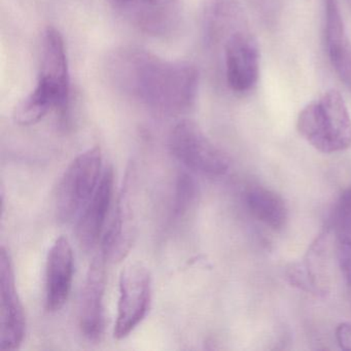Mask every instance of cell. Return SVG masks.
I'll list each match as a JSON object with an SVG mask.
<instances>
[{
    "instance_id": "cell-1",
    "label": "cell",
    "mask_w": 351,
    "mask_h": 351,
    "mask_svg": "<svg viewBox=\"0 0 351 351\" xmlns=\"http://www.w3.org/2000/svg\"><path fill=\"white\" fill-rule=\"evenodd\" d=\"M116 69L129 93L162 114L186 112L196 99L199 75L190 63L162 60L132 50L117 59Z\"/></svg>"
},
{
    "instance_id": "cell-2",
    "label": "cell",
    "mask_w": 351,
    "mask_h": 351,
    "mask_svg": "<svg viewBox=\"0 0 351 351\" xmlns=\"http://www.w3.org/2000/svg\"><path fill=\"white\" fill-rule=\"evenodd\" d=\"M297 129L312 147L324 154L351 147V117L342 95L330 90L308 104L298 117Z\"/></svg>"
},
{
    "instance_id": "cell-3",
    "label": "cell",
    "mask_w": 351,
    "mask_h": 351,
    "mask_svg": "<svg viewBox=\"0 0 351 351\" xmlns=\"http://www.w3.org/2000/svg\"><path fill=\"white\" fill-rule=\"evenodd\" d=\"M210 43L223 47L228 87L238 94L254 89L260 75V50L245 16L219 30Z\"/></svg>"
},
{
    "instance_id": "cell-4",
    "label": "cell",
    "mask_w": 351,
    "mask_h": 351,
    "mask_svg": "<svg viewBox=\"0 0 351 351\" xmlns=\"http://www.w3.org/2000/svg\"><path fill=\"white\" fill-rule=\"evenodd\" d=\"M102 155L94 147L77 156L65 170L57 186L55 210L62 223L81 215L101 180Z\"/></svg>"
},
{
    "instance_id": "cell-5",
    "label": "cell",
    "mask_w": 351,
    "mask_h": 351,
    "mask_svg": "<svg viewBox=\"0 0 351 351\" xmlns=\"http://www.w3.org/2000/svg\"><path fill=\"white\" fill-rule=\"evenodd\" d=\"M169 149L182 165L203 176H225L231 166L227 154L213 145L193 121H180L172 129Z\"/></svg>"
},
{
    "instance_id": "cell-6",
    "label": "cell",
    "mask_w": 351,
    "mask_h": 351,
    "mask_svg": "<svg viewBox=\"0 0 351 351\" xmlns=\"http://www.w3.org/2000/svg\"><path fill=\"white\" fill-rule=\"evenodd\" d=\"M118 313L114 337L118 340L128 337L141 324L152 301V278L149 271L141 263L127 265L119 281Z\"/></svg>"
},
{
    "instance_id": "cell-7",
    "label": "cell",
    "mask_w": 351,
    "mask_h": 351,
    "mask_svg": "<svg viewBox=\"0 0 351 351\" xmlns=\"http://www.w3.org/2000/svg\"><path fill=\"white\" fill-rule=\"evenodd\" d=\"M26 334L23 306L16 289L15 273L9 250H0V350L19 348Z\"/></svg>"
},
{
    "instance_id": "cell-8",
    "label": "cell",
    "mask_w": 351,
    "mask_h": 351,
    "mask_svg": "<svg viewBox=\"0 0 351 351\" xmlns=\"http://www.w3.org/2000/svg\"><path fill=\"white\" fill-rule=\"evenodd\" d=\"M38 84L56 102L57 110H64L71 91L69 60L64 40L58 30L48 27L42 40V64Z\"/></svg>"
},
{
    "instance_id": "cell-9",
    "label": "cell",
    "mask_w": 351,
    "mask_h": 351,
    "mask_svg": "<svg viewBox=\"0 0 351 351\" xmlns=\"http://www.w3.org/2000/svg\"><path fill=\"white\" fill-rule=\"evenodd\" d=\"M106 261L108 258L102 252L93 258L80 295V328L84 336L90 341L99 340L104 330Z\"/></svg>"
},
{
    "instance_id": "cell-10",
    "label": "cell",
    "mask_w": 351,
    "mask_h": 351,
    "mask_svg": "<svg viewBox=\"0 0 351 351\" xmlns=\"http://www.w3.org/2000/svg\"><path fill=\"white\" fill-rule=\"evenodd\" d=\"M134 174L129 169L117 202L114 219L102 237L101 252L108 260L120 262L128 254L135 235L132 211V186Z\"/></svg>"
},
{
    "instance_id": "cell-11",
    "label": "cell",
    "mask_w": 351,
    "mask_h": 351,
    "mask_svg": "<svg viewBox=\"0 0 351 351\" xmlns=\"http://www.w3.org/2000/svg\"><path fill=\"white\" fill-rule=\"evenodd\" d=\"M114 182V168L108 166L102 172L95 193L79 215L75 234L80 246L85 252L93 250L101 237L112 203Z\"/></svg>"
},
{
    "instance_id": "cell-12",
    "label": "cell",
    "mask_w": 351,
    "mask_h": 351,
    "mask_svg": "<svg viewBox=\"0 0 351 351\" xmlns=\"http://www.w3.org/2000/svg\"><path fill=\"white\" fill-rule=\"evenodd\" d=\"M75 261L69 239L60 236L49 250L46 266V307L56 312L66 303L73 285Z\"/></svg>"
},
{
    "instance_id": "cell-13",
    "label": "cell",
    "mask_w": 351,
    "mask_h": 351,
    "mask_svg": "<svg viewBox=\"0 0 351 351\" xmlns=\"http://www.w3.org/2000/svg\"><path fill=\"white\" fill-rule=\"evenodd\" d=\"M324 43L335 73L351 92V40L345 29L338 0H324Z\"/></svg>"
},
{
    "instance_id": "cell-14",
    "label": "cell",
    "mask_w": 351,
    "mask_h": 351,
    "mask_svg": "<svg viewBox=\"0 0 351 351\" xmlns=\"http://www.w3.org/2000/svg\"><path fill=\"white\" fill-rule=\"evenodd\" d=\"M252 215L273 230L282 229L287 221V208L283 199L265 188L252 189L246 196Z\"/></svg>"
},
{
    "instance_id": "cell-15",
    "label": "cell",
    "mask_w": 351,
    "mask_h": 351,
    "mask_svg": "<svg viewBox=\"0 0 351 351\" xmlns=\"http://www.w3.org/2000/svg\"><path fill=\"white\" fill-rule=\"evenodd\" d=\"M55 108L52 98L36 86L34 91L16 108L14 120L20 126H32L42 121Z\"/></svg>"
},
{
    "instance_id": "cell-16",
    "label": "cell",
    "mask_w": 351,
    "mask_h": 351,
    "mask_svg": "<svg viewBox=\"0 0 351 351\" xmlns=\"http://www.w3.org/2000/svg\"><path fill=\"white\" fill-rule=\"evenodd\" d=\"M334 232L340 243L351 245V186L341 194L335 207Z\"/></svg>"
},
{
    "instance_id": "cell-17",
    "label": "cell",
    "mask_w": 351,
    "mask_h": 351,
    "mask_svg": "<svg viewBox=\"0 0 351 351\" xmlns=\"http://www.w3.org/2000/svg\"><path fill=\"white\" fill-rule=\"evenodd\" d=\"M196 195V186L194 180L188 174H182L178 178L176 186V202H174V213L180 217L188 210L190 205L194 201Z\"/></svg>"
},
{
    "instance_id": "cell-18",
    "label": "cell",
    "mask_w": 351,
    "mask_h": 351,
    "mask_svg": "<svg viewBox=\"0 0 351 351\" xmlns=\"http://www.w3.org/2000/svg\"><path fill=\"white\" fill-rule=\"evenodd\" d=\"M338 260L343 276L346 280L349 293L351 295V245L340 243L338 250Z\"/></svg>"
},
{
    "instance_id": "cell-19",
    "label": "cell",
    "mask_w": 351,
    "mask_h": 351,
    "mask_svg": "<svg viewBox=\"0 0 351 351\" xmlns=\"http://www.w3.org/2000/svg\"><path fill=\"white\" fill-rule=\"evenodd\" d=\"M336 338L341 349L351 351V324L343 322L336 330Z\"/></svg>"
},
{
    "instance_id": "cell-20",
    "label": "cell",
    "mask_w": 351,
    "mask_h": 351,
    "mask_svg": "<svg viewBox=\"0 0 351 351\" xmlns=\"http://www.w3.org/2000/svg\"><path fill=\"white\" fill-rule=\"evenodd\" d=\"M118 1H121V3H128L129 1H131V0H118Z\"/></svg>"
},
{
    "instance_id": "cell-21",
    "label": "cell",
    "mask_w": 351,
    "mask_h": 351,
    "mask_svg": "<svg viewBox=\"0 0 351 351\" xmlns=\"http://www.w3.org/2000/svg\"><path fill=\"white\" fill-rule=\"evenodd\" d=\"M350 1H351V0H350Z\"/></svg>"
}]
</instances>
